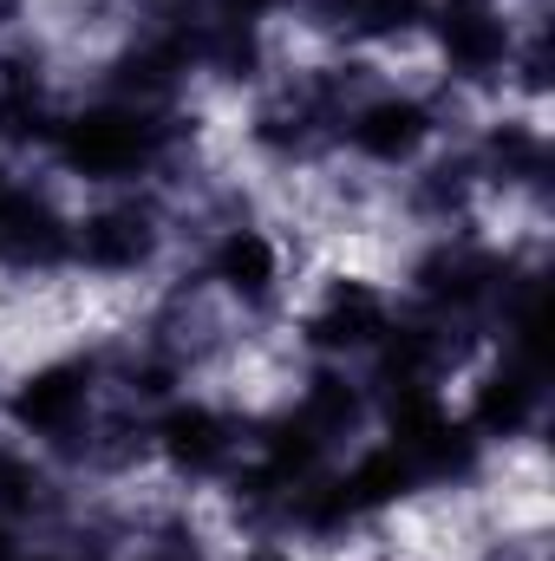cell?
I'll use <instances>...</instances> for the list:
<instances>
[{
    "label": "cell",
    "instance_id": "obj_1",
    "mask_svg": "<svg viewBox=\"0 0 555 561\" xmlns=\"http://www.w3.org/2000/svg\"><path fill=\"white\" fill-rule=\"evenodd\" d=\"M59 150H66V163L79 176H132L150 157V125L138 112H92V118L66 125Z\"/></svg>",
    "mask_w": 555,
    "mask_h": 561
},
{
    "label": "cell",
    "instance_id": "obj_2",
    "mask_svg": "<svg viewBox=\"0 0 555 561\" xmlns=\"http://www.w3.org/2000/svg\"><path fill=\"white\" fill-rule=\"evenodd\" d=\"M150 249H157V229L138 209H105V216L79 222V255L92 268H105V275H125V268L150 262Z\"/></svg>",
    "mask_w": 555,
    "mask_h": 561
},
{
    "label": "cell",
    "instance_id": "obj_3",
    "mask_svg": "<svg viewBox=\"0 0 555 561\" xmlns=\"http://www.w3.org/2000/svg\"><path fill=\"white\" fill-rule=\"evenodd\" d=\"M424 131H431V118H424V105H412V99H380V105H366L353 118V144L366 157H380V163H406L418 144H424Z\"/></svg>",
    "mask_w": 555,
    "mask_h": 561
},
{
    "label": "cell",
    "instance_id": "obj_4",
    "mask_svg": "<svg viewBox=\"0 0 555 561\" xmlns=\"http://www.w3.org/2000/svg\"><path fill=\"white\" fill-rule=\"evenodd\" d=\"M444 53L464 66V72H484L503 59V20L490 0H451L444 7Z\"/></svg>",
    "mask_w": 555,
    "mask_h": 561
},
{
    "label": "cell",
    "instance_id": "obj_5",
    "mask_svg": "<svg viewBox=\"0 0 555 561\" xmlns=\"http://www.w3.org/2000/svg\"><path fill=\"white\" fill-rule=\"evenodd\" d=\"M20 424L26 431H66V424H79L86 412V373L79 366H53V373H39V379H26V392H20Z\"/></svg>",
    "mask_w": 555,
    "mask_h": 561
},
{
    "label": "cell",
    "instance_id": "obj_6",
    "mask_svg": "<svg viewBox=\"0 0 555 561\" xmlns=\"http://www.w3.org/2000/svg\"><path fill=\"white\" fill-rule=\"evenodd\" d=\"M380 333H386V307H380V294H366L360 280L333 287V300L314 313V340H320V346H366V340H380Z\"/></svg>",
    "mask_w": 555,
    "mask_h": 561
},
{
    "label": "cell",
    "instance_id": "obj_7",
    "mask_svg": "<svg viewBox=\"0 0 555 561\" xmlns=\"http://www.w3.org/2000/svg\"><path fill=\"white\" fill-rule=\"evenodd\" d=\"M163 450L183 463V470H209V463H223L229 457V431H223V419L216 412H177V419L163 424Z\"/></svg>",
    "mask_w": 555,
    "mask_h": 561
},
{
    "label": "cell",
    "instance_id": "obj_8",
    "mask_svg": "<svg viewBox=\"0 0 555 561\" xmlns=\"http://www.w3.org/2000/svg\"><path fill=\"white\" fill-rule=\"evenodd\" d=\"M275 242L269 236H256V229H236L229 242H223V255H216V275L229 280V287H242V294H269V280H275Z\"/></svg>",
    "mask_w": 555,
    "mask_h": 561
},
{
    "label": "cell",
    "instance_id": "obj_9",
    "mask_svg": "<svg viewBox=\"0 0 555 561\" xmlns=\"http://www.w3.org/2000/svg\"><path fill=\"white\" fill-rule=\"evenodd\" d=\"M530 399H536V386H530V379H490V386H484V399H477V419L490 424V431H517L523 412H530Z\"/></svg>",
    "mask_w": 555,
    "mask_h": 561
},
{
    "label": "cell",
    "instance_id": "obj_10",
    "mask_svg": "<svg viewBox=\"0 0 555 561\" xmlns=\"http://www.w3.org/2000/svg\"><path fill=\"white\" fill-rule=\"evenodd\" d=\"M269 7H275V0H223V13H229L236 26H242V20H256V13H269Z\"/></svg>",
    "mask_w": 555,
    "mask_h": 561
},
{
    "label": "cell",
    "instance_id": "obj_11",
    "mask_svg": "<svg viewBox=\"0 0 555 561\" xmlns=\"http://www.w3.org/2000/svg\"><path fill=\"white\" fill-rule=\"evenodd\" d=\"M144 7H150V13H177L183 0H144Z\"/></svg>",
    "mask_w": 555,
    "mask_h": 561
},
{
    "label": "cell",
    "instance_id": "obj_12",
    "mask_svg": "<svg viewBox=\"0 0 555 561\" xmlns=\"http://www.w3.org/2000/svg\"><path fill=\"white\" fill-rule=\"evenodd\" d=\"M150 561H190V556H183V549H177V556H150Z\"/></svg>",
    "mask_w": 555,
    "mask_h": 561
},
{
    "label": "cell",
    "instance_id": "obj_13",
    "mask_svg": "<svg viewBox=\"0 0 555 561\" xmlns=\"http://www.w3.org/2000/svg\"><path fill=\"white\" fill-rule=\"evenodd\" d=\"M7 196H13V190H7V176H0V209H7Z\"/></svg>",
    "mask_w": 555,
    "mask_h": 561
}]
</instances>
